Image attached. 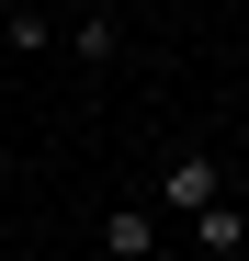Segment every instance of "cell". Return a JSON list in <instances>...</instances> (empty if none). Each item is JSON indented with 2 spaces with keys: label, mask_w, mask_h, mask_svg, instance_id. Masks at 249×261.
<instances>
[{
  "label": "cell",
  "mask_w": 249,
  "mask_h": 261,
  "mask_svg": "<svg viewBox=\"0 0 249 261\" xmlns=\"http://www.w3.org/2000/svg\"><path fill=\"white\" fill-rule=\"evenodd\" d=\"M0 34H12V46H57V12H34V0H12V12H0Z\"/></svg>",
  "instance_id": "5b68a950"
},
{
  "label": "cell",
  "mask_w": 249,
  "mask_h": 261,
  "mask_svg": "<svg viewBox=\"0 0 249 261\" xmlns=\"http://www.w3.org/2000/svg\"><path fill=\"white\" fill-rule=\"evenodd\" d=\"M227 193V159L215 148H170V170H159V204H181V216H204Z\"/></svg>",
  "instance_id": "6da1fadb"
},
{
  "label": "cell",
  "mask_w": 249,
  "mask_h": 261,
  "mask_svg": "<svg viewBox=\"0 0 249 261\" xmlns=\"http://www.w3.org/2000/svg\"><path fill=\"white\" fill-rule=\"evenodd\" d=\"M0 12H12V0H0Z\"/></svg>",
  "instance_id": "8992f818"
},
{
  "label": "cell",
  "mask_w": 249,
  "mask_h": 261,
  "mask_svg": "<svg viewBox=\"0 0 249 261\" xmlns=\"http://www.w3.org/2000/svg\"><path fill=\"white\" fill-rule=\"evenodd\" d=\"M102 261H159V193L147 204H102Z\"/></svg>",
  "instance_id": "7a4b0ae2"
},
{
  "label": "cell",
  "mask_w": 249,
  "mask_h": 261,
  "mask_svg": "<svg viewBox=\"0 0 249 261\" xmlns=\"http://www.w3.org/2000/svg\"><path fill=\"white\" fill-rule=\"evenodd\" d=\"M57 34H68V57H79V68H113V46H124L102 12H79V23H57Z\"/></svg>",
  "instance_id": "277c9868"
},
{
  "label": "cell",
  "mask_w": 249,
  "mask_h": 261,
  "mask_svg": "<svg viewBox=\"0 0 249 261\" xmlns=\"http://www.w3.org/2000/svg\"><path fill=\"white\" fill-rule=\"evenodd\" d=\"M193 250H204V261H238V250H249V216H238V204L215 193V204L193 216Z\"/></svg>",
  "instance_id": "3957f363"
}]
</instances>
